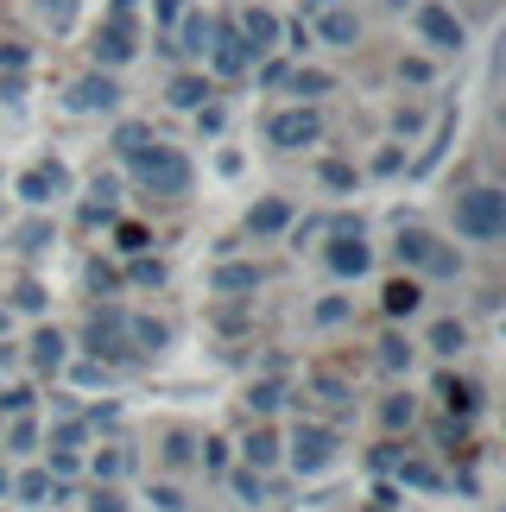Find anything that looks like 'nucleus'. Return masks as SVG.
<instances>
[{
    "instance_id": "nucleus-19",
    "label": "nucleus",
    "mask_w": 506,
    "mask_h": 512,
    "mask_svg": "<svg viewBox=\"0 0 506 512\" xmlns=\"http://www.w3.org/2000/svg\"><path fill=\"white\" fill-rule=\"evenodd\" d=\"M127 342L140 348V354H146V348L159 354V348L171 342V329H165V323H152V317H133V323H127Z\"/></svg>"
},
{
    "instance_id": "nucleus-50",
    "label": "nucleus",
    "mask_w": 506,
    "mask_h": 512,
    "mask_svg": "<svg viewBox=\"0 0 506 512\" xmlns=\"http://www.w3.org/2000/svg\"><path fill=\"white\" fill-rule=\"evenodd\" d=\"M108 19H133V0H114V13Z\"/></svg>"
},
{
    "instance_id": "nucleus-39",
    "label": "nucleus",
    "mask_w": 506,
    "mask_h": 512,
    "mask_svg": "<svg viewBox=\"0 0 506 512\" xmlns=\"http://www.w3.org/2000/svg\"><path fill=\"white\" fill-rule=\"evenodd\" d=\"M51 475H57V481L76 475V449H51Z\"/></svg>"
},
{
    "instance_id": "nucleus-48",
    "label": "nucleus",
    "mask_w": 506,
    "mask_h": 512,
    "mask_svg": "<svg viewBox=\"0 0 506 512\" xmlns=\"http://www.w3.org/2000/svg\"><path fill=\"white\" fill-rule=\"evenodd\" d=\"M317 317H323V323H342V317H348V304H342V298H329V304H317Z\"/></svg>"
},
{
    "instance_id": "nucleus-49",
    "label": "nucleus",
    "mask_w": 506,
    "mask_h": 512,
    "mask_svg": "<svg viewBox=\"0 0 506 512\" xmlns=\"http://www.w3.org/2000/svg\"><path fill=\"white\" fill-rule=\"evenodd\" d=\"M159 19H184V0H159Z\"/></svg>"
},
{
    "instance_id": "nucleus-14",
    "label": "nucleus",
    "mask_w": 506,
    "mask_h": 512,
    "mask_svg": "<svg viewBox=\"0 0 506 512\" xmlns=\"http://www.w3.org/2000/svg\"><path fill=\"white\" fill-rule=\"evenodd\" d=\"M209 38H216V19H209V13H190L171 51H178V57H209Z\"/></svg>"
},
{
    "instance_id": "nucleus-3",
    "label": "nucleus",
    "mask_w": 506,
    "mask_h": 512,
    "mask_svg": "<svg viewBox=\"0 0 506 512\" xmlns=\"http://www.w3.org/2000/svg\"><path fill=\"white\" fill-rule=\"evenodd\" d=\"M83 348L95 354V361H127V354H133V342H127V310L121 304L95 310L89 329H83Z\"/></svg>"
},
{
    "instance_id": "nucleus-46",
    "label": "nucleus",
    "mask_w": 506,
    "mask_h": 512,
    "mask_svg": "<svg viewBox=\"0 0 506 512\" xmlns=\"http://www.w3.org/2000/svg\"><path fill=\"white\" fill-rule=\"evenodd\" d=\"M0 64H7V70H26V45H0Z\"/></svg>"
},
{
    "instance_id": "nucleus-29",
    "label": "nucleus",
    "mask_w": 506,
    "mask_h": 512,
    "mask_svg": "<svg viewBox=\"0 0 506 512\" xmlns=\"http://www.w3.org/2000/svg\"><path fill=\"white\" fill-rule=\"evenodd\" d=\"M127 475V449H95V481H121Z\"/></svg>"
},
{
    "instance_id": "nucleus-15",
    "label": "nucleus",
    "mask_w": 506,
    "mask_h": 512,
    "mask_svg": "<svg viewBox=\"0 0 506 512\" xmlns=\"http://www.w3.org/2000/svg\"><path fill=\"white\" fill-rule=\"evenodd\" d=\"M247 228H253V234H279V228H291V203H285V196H266V203H253Z\"/></svg>"
},
{
    "instance_id": "nucleus-13",
    "label": "nucleus",
    "mask_w": 506,
    "mask_h": 512,
    "mask_svg": "<svg viewBox=\"0 0 506 512\" xmlns=\"http://www.w3.org/2000/svg\"><path fill=\"white\" fill-rule=\"evenodd\" d=\"M241 38H247V51L260 57V51H272V38H279V19H272L266 7H247L241 13Z\"/></svg>"
},
{
    "instance_id": "nucleus-17",
    "label": "nucleus",
    "mask_w": 506,
    "mask_h": 512,
    "mask_svg": "<svg viewBox=\"0 0 506 512\" xmlns=\"http://www.w3.org/2000/svg\"><path fill=\"white\" fill-rule=\"evenodd\" d=\"M32 367L38 373H57V367H64V336H57V329H38V336H32Z\"/></svg>"
},
{
    "instance_id": "nucleus-27",
    "label": "nucleus",
    "mask_w": 506,
    "mask_h": 512,
    "mask_svg": "<svg viewBox=\"0 0 506 512\" xmlns=\"http://www.w3.org/2000/svg\"><path fill=\"white\" fill-rule=\"evenodd\" d=\"M19 494H26V500H45V494H51V500H64V487H57L45 468H32V475H19Z\"/></svg>"
},
{
    "instance_id": "nucleus-9",
    "label": "nucleus",
    "mask_w": 506,
    "mask_h": 512,
    "mask_svg": "<svg viewBox=\"0 0 506 512\" xmlns=\"http://www.w3.org/2000/svg\"><path fill=\"white\" fill-rule=\"evenodd\" d=\"M418 32L431 38L437 51H462V38H469V32H462V19L450 7H437V0H431V7H418Z\"/></svg>"
},
{
    "instance_id": "nucleus-22",
    "label": "nucleus",
    "mask_w": 506,
    "mask_h": 512,
    "mask_svg": "<svg viewBox=\"0 0 506 512\" xmlns=\"http://www.w3.org/2000/svg\"><path fill=\"white\" fill-rule=\"evenodd\" d=\"M253 285H260V272H253V266H241V260L216 266V291H253Z\"/></svg>"
},
{
    "instance_id": "nucleus-44",
    "label": "nucleus",
    "mask_w": 506,
    "mask_h": 512,
    "mask_svg": "<svg viewBox=\"0 0 506 512\" xmlns=\"http://www.w3.org/2000/svg\"><path fill=\"white\" fill-rule=\"evenodd\" d=\"M165 462H190V437H184V430H178V437L165 443Z\"/></svg>"
},
{
    "instance_id": "nucleus-26",
    "label": "nucleus",
    "mask_w": 506,
    "mask_h": 512,
    "mask_svg": "<svg viewBox=\"0 0 506 512\" xmlns=\"http://www.w3.org/2000/svg\"><path fill=\"white\" fill-rule=\"evenodd\" d=\"M431 348L437 354H462V348H469V329H462V323H437L431 329Z\"/></svg>"
},
{
    "instance_id": "nucleus-24",
    "label": "nucleus",
    "mask_w": 506,
    "mask_h": 512,
    "mask_svg": "<svg viewBox=\"0 0 506 512\" xmlns=\"http://www.w3.org/2000/svg\"><path fill=\"white\" fill-rule=\"evenodd\" d=\"M279 405H285V386H279V380L247 386V411H260V418H266V411H279Z\"/></svg>"
},
{
    "instance_id": "nucleus-31",
    "label": "nucleus",
    "mask_w": 506,
    "mask_h": 512,
    "mask_svg": "<svg viewBox=\"0 0 506 512\" xmlns=\"http://www.w3.org/2000/svg\"><path fill=\"white\" fill-rule=\"evenodd\" d=\"M310 399L329 405V411H342V405H348V386H342V380H310Z\"/></svg>"
},
{
    "instance_id": "nucleus-2",
    "label": "nucleus",
    "mask_w": 506,
    "mask_h": 512,
    "mask_svg": "<svg viewBox=\"0 0 506 512\" xmlns=\"http://www.w3.org/2000/svg\"><path fill=\"white\" fill-rule=\"evenodd\" d=\"M456 234H469V241H494V234H506V196L494 184L469 190L456 203Z\"/></svg>"
},
{
    "instance_id": "nucleus-12",
    "label": "nucleus",
    "mask_w": 506,
    "mask_h": 512,
    "mask_svg": "<svg viewBox=\"0 0 506 512\" xmlns=\"http://www.w3.org/2000/svg\"><path fill=\"white\" fill-rule=\"evenodd\" d=\"M64 184H70V171L51 159V165H32L26 177H19V196H26V203H51V196L64 190Z\"/></svg>"
},
{
    "instance_id": "nucleus-7",
    "label": "nucleus",
    "mask_w": 506,
    "mask_h": 512,
    "mask_svg": "<svg viewBox=\"0 0 506 512\" xmlns=\"http://www.w3.org/2000/svg\"><path fill=\"white\" fill-rule=\"evenodd\" d=\"M367 266H374V253H367L361 228H348V234H336V241H329V272H336V279H361Z\"/></svg>"
},
{
    "instance_id": "nucleus-28",
    "label": "nucleus",
    "mask_w": 506,
    "mask_h": 512,
    "mask_svg": "<svg viewBox=\"0 0 506 512\" xmlns=\"http://www.w3.org/2000/svg\"><path fill=\"white\" fill-rule=\"evenodd\" d=\"M38 13H45L51 32H70L76 26V0H38Z\"/></svg>"
},
{
    "instance_id": "nucleus-51",
    "label": "nucleus",
    "mask_w": 506,
    "mask_h": 512,
    "mask_svg": "<svg viewBox=\"0 0 506 512\" xmlns=\"http://www.w3.org/2000/svg\"><path fill=\"white\" fill-rule=\"evenodd\" d=\"M0 494H13V475H7V468H0Z\"/></svg>"
},
{
    "instance_id": "nucleus-40",
    "label": "nucleus",
    "mask_w": 506,
    "mask_h": 512,
    "mask_svg": "<svg viewBox=\"0 0 506 512\" xmlns=\"http://www.w3.org/2000/svg\"><path fill=\"white\" fill-rule=\"evenodd\" d=\"M13 304H19V310H45V291H38V285L26 279V285H19V291H13Z\"/></svg>"
},
{
    "instance_id": "nucleus-37",
    "label": "nucleus",
    "mask_w": 506,
    "mask_h": 512,
    "mask_svg": "<svg viewBox=\"0 0 506 512\" xmlns=\"http://www.w3.org/2000/svg\"><path fill=\"white\" fill-rule=\"evenodd\" d=\"M133 285H165V266L159 260H133Z\"/></svg>"
},
{
    "instance_id": "nucleus-1",
    "label": "nucleus",
    "mask_w": 506,
    "mask_h": 512,
    "mask_svg": "<svg viewBox=\"0 0 506 512\" xmlns=\"http://www.w3.org/2000/svg\"><path fill=\"white\" fill-rule=\"evenodd\" d=\"M133 177L152 190V196H184L190 190V159L178 146H159L152 140L146 152H133Z\"/></svg>"
},
{
    "instance_id": "nucleus-35",
    "label": "nucleus",
    "mask_w": 506,
    "mask_h": 512,
    "mask_svg": "<svg viewBox=\"0 0 506 512\" xmlns=\"http://www.w3.org/2000/svg\"><path fill=\"white\" fill-rule=\"evenodd\" d=\"M114 241H121V253H140L146 247V228L140 222H121V228H114Z\"/></svg>"
},
{
    "instance_id": "nucleus-52",
    "label": "nucleus",
    "mask_w": 506,
    "mask_h": 512,
    "mask_svg": "<svg viewBox=\"0 0 506 512\" xmlns=\"http://www.w3.org/2000/svg\"><path fill=\"white\" fill-rule=\"evenodd\" d=\"M310 7H336V0H310Z\"/></svg>"
},
{
    "instance_id": "nucleus-23",
    "label": "nucleus",
    "mask_w": 506,
    "mask_h": 512,
    "mask_svg": "<svg viewBox=\"0 0 506 512\" xmlns=\"http://www.w3.org/2000/svg\"><path fill=\"white\" fill-rule=\"evenodd\" d=\"M279 462V437H272V430H253L247 437V468H272Z\"/></svg>"
},
{
    "instance_id": "nucleus-38",
    "label": "nucleus",
    "mask_w": 506,
    "mask_h": 512,
    "mask_svg": "<svg viewBox=\"0 0 506 512\" xmlns=\"http://www.w3.org/2000/svg\"><path fill=\"white\" fill-rule=\"evenodd\" d=\"M323 184H329V190H348V184H355V171H348L342 159H329V165H323Z\"/></svg>"
},
{
    "instance_id": "nucleus-32",
    "label": "nucleus",
    "mask_w": 506,
    "mask_h": 512,
    "mask_svg": "<svg viewBox=\"0 0 506 512\" xmlns=\"http://www.w3.org/2000/svg\"><path fill=\"white\" fill-rule=\"evenodd\" d=\"M380 367H393V373H399V367H412V348H405L399 336H386V342H380Z\"/></svg>"
},
{
    "instance_id": "nucleus-43",
    "label": "nucleus",
    "mask_w": 506,
    "mask_h": 512,
    "mask_svg": "<svg viewBox=\"0 0 506 512\" xmlns=\"http://www.w3.org/2000/svg\"><path fill=\"white\" fill-rule=\"evenodd\" d=\"M32 437H38V424H32V418H19V424H13V437H7V443H13V449H32Z\"/></svg>"
},
{
    "instance_id": "nucleus-53",
    "label": "nucleus",
    "mask_w": 506,
    "mask_h": 512,
    "mask_svg": "<svg viewBox=\"0 0 506 512\" xmlns=\"http://www.w3.org/2000/svg\"><path fill=\"white\" fill-rule=\"evenodd\" d=\"M0 336H7V310H0Z\"/></svg>"
},
{
    "instance_id": "nucleus-42",
    "label": "nucleus",
    "mask_w": 506,
    "mask_h": 512,
    "mask_svg": "<svg viewBox=\"0 0 506 512\" xmlns=\"http://www.w3.org/2000/svg\"><path fill=\"white\" fill-rule=\"evenodd\" d=\"M235 487H241V500H260V468H241Z\"/></svg>"
},
{
    "instance_id": "nucleus-45",
    "label": "nucleus",
    "mask_w": 506,
    "mask_h": 512,
    "mask_svg": "<svg viewBox=\"0 0 506 512\" xmlns=\"http://www.w3.org/2000/svg\"><path fill=\"white\" fill-rule=\"evenodd\" d=\"M152 500H159V512H184V494H178V487H159Z\"/></svg>"
},
{
    "instance_id": "nucleus-34",
    "label": "nucleus",
    "mask_w": 506,
    "mask_h": 512,
    "mask_svg": "<svg viewBox=\"0 0 506 512\" xmlns=\"http://www.w3.org/2000/svg\"><path fill=\"white\" fill-rule=\"evenodd\" d=\"M399 475H405V487H443V475H437V468H424V462H405Z\"/></svg>"
},
{
    "instance_id": "nucleus-47",
    "label": "nucleus",
    "mask_w": 506,
    "mask_h": 512,
    "mask_svg": "<svg viewBox=\"0 0 506 512\" xmlns=\"http://www.w3.org/2000/svg\"><path fill=\"white\" fill-rule=\"evenodd\" d=\"M26 95V83H19V70H7V83H0V102H19Z\"/></svg>"
},
{
    "instance_id": "nucleus-30",
    "label": "nucleus",
    "mask_w": 506,
    "mask_h": 512,
    "mask_svg": "<svg viewBox=\"0 0 506 512\" xmlns=\"http://www.w3.org/2000/svg\"><path fill=\"white\" fill-rule=\"evenodd\" d=\"M285 83L298 89V95H329V76L323 70H285Z\"/></svg>"
},
{
    "instance_id": "nucleus-18",
    "label": "nucleus",
    "mask_w": 506,
    "mask_h": 512,
    "mask_svg": "<svg viewBox=\"0 0 506 512\" xmlns=\"http://www.w3.org/2000/svg\"><path fill=\"white\" fill-rule=\"evenodd\" d=\"M437 399L450 405L456 418H469V411H475V386H469V380H456V373H443V380H437Z\"/></svg>"
},
{
    "instance_id": "nucleus-10",
    "label": "nucleus",
    "mask_w": 506,
    "mask_h": 512,
    "mask_svg": "<svg viewBox=\"0 0 506 512\" xmlns=\"http://www.w3.org/2000/svg\"><path fill=\"white\" fill-rule=\"evenodd\" d=\"M209 64H216L222 76H241V70L253 64V51H247L241 26H216V38H209Z\"/></svg>"
},
{
    "instance_id": "nucleus-5",
    "label": "nucleus",
    "mask_w": 506,
    "mask_h": 512,
    "mask_svg": "<svg viewBox=\"0 0 506 512\" xmlns=\"http://www.w3.org/2000/svg\"><path fill=\"white\" fill-rule=\"evenodd\" d=\"M399 260L405 266H424V272H456V253L437 247L424 228H399Z\"/></svg>"
},
{
    "instance_id": "nucleus-11",
    "label": "nucleus",
    "mask_w": 506,
    "mask_h": 512,
    "mask_svg": "<svg viewBox=\"0 0 506 512\" xmlns=\"http://www.w3.org/2000/svg\"><path fill=\"white\" fill-rule=\"evenodd\" d=\"M89 51H95V64H127V57L140 51V45H133V19H108V26L95 32Z\"/></svg>"
},
{
    "instance_id": "nucleus-36",
    "label": "nucleus",
    "mask_w": 506,
    "mask_h": 512,
    "mask_svg": "<svg viewBox=\"0 0 506 512\" xmlns=\"http://www.w3.org/2000/svg\"><path fill=\"white\" fill-rule=\"evenodd\" d=\"M13 241H19V247H26V253H32V247H45V241H51V228H45V222H26V228H19V234H13Z\"/></svg>"
},
{
    "instance_id": "nucleus-41",
    "label": "nucleus",
    "mask_w": 506,
    "mask_h": 512,
    "mask_svg": "<svg viewBox=\"0 0 506 512\" xmlns=\"http://www.w3.org/2000/svg\"><path fill=\"white\" fill-rule=\"evenodd\" d=\"M386 424H393V430L412 424V399H386Z\"/></svg>"
},
{
    "instance_id": "nucleus-25",
    "label": "nucleus",
    "mask_w": 506,
    "mask_h": 512,
    "mask_svg": "<svg viewBox=\"0 0 506 512\" xmlns=\"http://www.w3.org/2000/svg\"><path fill=\"white\" fill-rule=\"evenodd\" d=\"M203 95H209L203 76H171V102L178 108H203Z\"/></svg>"
},
{
    "instance_id": "nucleus-21",
    "label": "nucleus",
    "mask_w": 506,
    "mask_h": 512,
    "mask_svg": "<svg viewBox=\"0 0 506 512\" xmlns=\"http://www.w3.org/2000/svg\"><path fill=\"white\" fill-rule=\"evenodd\" d=\"M152 146V127L146 121H121V127H114V152H127V159H133V152H146Z\"/></svg>"
},
{
    "instance_id": "nucleus-6",
    "label": "nucleus",
    "mask_w": 506,
    "mask_h": 512,
    "mask_svg": "<svg viewBox=\"0 0 506 512\" xmlns=\"http://www.w3.org/2000/svg\"><path fill=\"white\" fill-rule=\"evenodd\" d=\"M329 456H336V430H323V424H298V437H291V462H298L304 475H317Z\"/></svg>"
},
{
    "instance_id": "nucleus-16",
    "label": "nucleus",
    "mask_w": 506,
    "mask_h": 512,
    "mask_svg": "<svg viewBox=\"0 0 506 512\" xmlns=\"http://www.w3.org/2000/svg\"><path fill=\"white\" fill-rule=\"evenodd\" d=\"M380 304H386V317H412V310L424 304V291H418L412 279H393V285L380 291Z\"/></svg>"
},
{
    "instance_id": "nucleus-33",
    "label": "nucleus",
    "mask_w": 506,
    "mask_h": 512,
    "mask_svg": "<svg viewBox=\"0 0 506 512\" xmlns=\"http://www.w3.org/2000/svg\"><path fill=\"white\" fill-rule=\"evenodd\" d=\"M89 512H127V500L114 494L108 481H95V494H89Z\"/></svg>"
},
{
    "instance_id": "nucleus-8",
    "label": "nucleus",
    "mask_w": 506,
    "mask_h": 512,
    "mask_svg": "<svg viewBox=\"0 0 506 512\" xmlns=\"http://www.w3.org/2000/svg\"><path fill=\"white\" fill-rule=\"evenodd\" d=\"M64 102H70L76 114H108L114 102H121V83H114V76H83V83H70Z\"/></svg>"
},
{
    "instance_id": "nucleus-20",
    "label": "nucleus",
    "mask_w": 506,
    "mask_h": 512,
    "mask_svg": "<svg viewBox=\"0 0 506 512\" xmlns=\"http://www.w3.org/2000/svg\"><path fill=\"white\" fill-rule=\"evenodd\" d=\"M323 38H329V45H355V38H361V19L342 13V7H329L323 13Z\"/></svg>"
},
{
    "instance_id": "nucleus-4",
    "label": "nucleus",
    "mask_w": 506,
    "mask_h": 512,
    "mask_svg": "<svg viewBox=\"0 0 506 512\" xmlns=\"http://www.w3.org/2000/svg\"><path fill=\"white\" fill-rule=\"evenodd\" d=\"M266 140L279 146V152L317 146V140H323V121H317V108H279V114L266 121Z\"/></svg>"
}]
</instances>
